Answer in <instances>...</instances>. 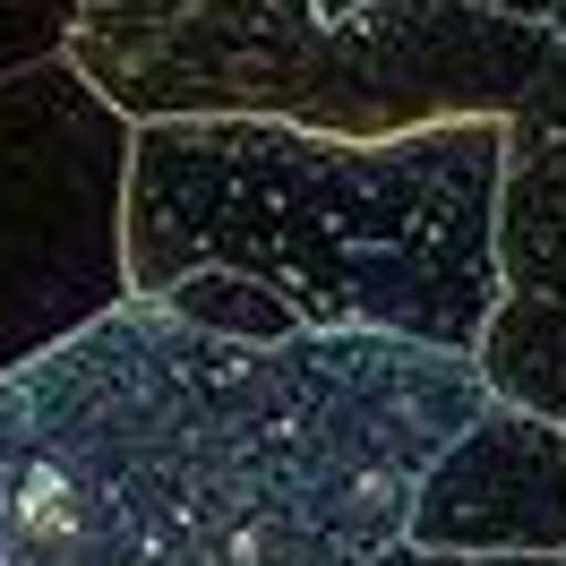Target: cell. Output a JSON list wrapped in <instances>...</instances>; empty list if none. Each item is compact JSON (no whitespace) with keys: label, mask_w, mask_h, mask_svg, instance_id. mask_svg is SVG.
Masks as SVG:
<instances>
[{"label":"cell","mask_w":566,"mask_h":566,"mask_svg":"<svg viewBox=\"0 0 566 566\" xmlns=\"http://www.w3.org/2000/svg\"><path fill=\"white\" fill-rule=\"evenodd\" d=\"M412 549L463 558H558L566 549V421L490 403L412 497Z\"/></svg>","instance_id":"obj_5"},{"label":"cell","mask_w":566,"mask_h":566,"mask_svg":"<svg viewBox=\"0 0 566 566\" xmlns=\"http://www.w3.org/2000/svg\"><path fill=\"white\" fill-rule=\"evenodd\" d=\"M481 9H497V18H524V27H549V35H566V0H481Z\"/></svg>","instance_id":"obj_11"},{"label":"cell","mask_w":566,"mask_h":566,"mask_svg":"<svg viewBox=\"0 0 566 566\" xmlns=\"http://www.w3.org/2000/svg\"><path fill=\"white\" fill-rule=\"evenodd\" d=\"M146 301H164L172 318L207 326V335H241V344H292V335H310L301 310L283 301L266 275H241V266H198V275L164 283V292H146Z\"/></svg>","instance_id":"obj_8"},{"label":"cell","mask_w":566,"mask_h":566,"mask_svg":"<svg viewBox=\"0 0 566 566\" xmlns=\"http://www.w3.org/2000/svg\"><path fill=\"white\" fill-rule=\"evenodd\" d=\"M490 403L481 353L241 344L129 292L0 378V541L9 566H369Z\"/></svg>","instance_id":"obj_1"},{"label":"cell","mask_w":566,"mask_h":566,"mask_svg":"<svg viewBox=\"0 0 566 566\" xmlns=\"http://www.w3.org/2000/svg\"><path fill=\"white\" fill-rule=\"evenodd\" d=\"M558 35L481 0H120L86 9L70 61L129 120H283L318 138H412L506 120Z\"/></svg>","instance_id":"obj_3"},{"label":"cell","mask_w":566,"mask_h":566,"mask_svg":"<svg viewBox=\"0 0 566 566\" xmlns=\"http://www.w3.org/2000/svg\"><path fill=\"white\" fill-rule=\"evenodd\" d=\"M77 18H86V0H0V77L70 61Z\"/></svg>","instance_id":"obj_9"},{"label":"cell","mask_w":566,"mask_h":566,"mask_svg":"<svg viewBox=\"0 0 566 566\" xmlns=\"http://www.w3.org/2000/svg\"><path fill=\"white\" fill-rule=\"evenodd\" d=\"M481 378L497 403H524L541 421H566V310L506 292L490 335H481Z\"/></svg>","instance_id":"obj_7"},{"label":"cell","mask_w":566,"mask_h":566,"mask_svg":"<svg viewBox=\"0 0 566 566\" xmlns=\"http://www.w3.org/2000/svg\"><path fill=\"white\" fill-rule=\"evenodd\" d=\"M86 9H120V0H86Z\"/></svg>","instance_id":"obj_12"},{"label":"cell","mask_w":566,"mask_h":566,"mask_svg":"<svg viewBox=\"0 0 566 566\" xmlns=\"http://www.w3.org/2000/svg\"><path fill=\"white\" fill-rule=\"evenodd\" d=\"M0 566H9V541H0Z\"/></svg>","instance_id":"obj_13"},{"label":"cell","mask_w":566,"mask_h":566,"mask_svg":"<svg viewBox=\"0 0 566 566\" xmlns=\"http://www.w3.org/2000/svg\"><path fill=\"white\" fill-rule=\"evenodd\" d=\"M138 120L77 61L0 77V378L120 310Z\"/></svg>","instance_id":"obj_4"},{"label":"cell","mask_w":566,"mask_h":566,"mask_svg":"<svg viewBox=\"0 0 566 566\" xmlns=\"http://www.w3.org/2000/svg\"><path fill=\"white\" fill-rule=\"evenodd\" d=\"M369 566H566V549L558 558H463V549H412V541H395L387 558H369Z\"/></svg>","instance_id":"obj_10"},{"label":"cell","mask_w":566,"mask_h":566,"mask_svg":"<svg viewBox=\"0 0 566 566\" xmlns=\"http://www.w3.org/2000/svg\"><path fill=\"white\" fill-rule=\"evenodd\" d=\"M506 120L412 138H318L283 120H146L129 164V283L241 266L326 335L481 353L497 266Z\"/></svg>","instance_id":"obj_2"},{"label":"cell","mask_w":566,"mask_h":566,"mask_svg":"<svg viewBox=\"0 0 566 566\" xmlns=\"http://www.w3.org/2000/svg\"><path fill=\"white\" fill-rule=\"evenodd\" d=\"M497 266L506 292L566 310V35L532 95L506 112V189H497Z\"/></svg>","instance_id":"obj_6"}]
</instances>
